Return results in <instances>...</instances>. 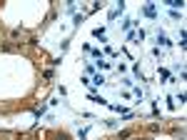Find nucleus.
I'll use <instances>...</instances> for the list:
<instances>
[{"label": "nucleus", "instance_id": "f257e3e1", "mask_svg": "<svg viewBox=\"0 0 187 140\" xmlns=\"http://www.w3.org/2000/svg\"><path fill=\"white\" fill-rule=\"evenodd\" d=\"M157 43H160V45H172V43H170V40H167L165 35H157Z\"/></svg>", "mask_w": 187, "mask_h": 140}, {"label": "nucleus", "instance_id": "f03ea898", "mask_svg": "<svg viewBox=\"0 0 187 140\" xmlns=\"http://www.w3.org/2000/svg\"><path fill=\"white\" fill-rule=\"evenodd\" d=\"M127 138H132V130H122L120 133V140H127Z\"/></svg>", "mask_w": 187, "mask_h": 140}, {"label": "nucleus", "instance_id": "7ed1b4c3", "mask_svg": "<svg viewBox=\"0 0 187 140\" xmlns=\"http://www.w3.org/2000/svg\"><path fill=\"white\" fill-rule=\"evenodd\" d=\"M145 15H150V18H152V15H155V8L147 5V8H145Z\"/></svg>", "mask_w": 187, "mask_h": 140}]
</instances>
